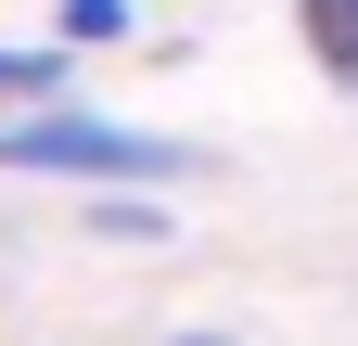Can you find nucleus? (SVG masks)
Segmentation results:
<instances>
[{"label": "nucleus", "mask_w": 358, "mask_h": 346, "mask_svg": "<svg viewBox=\"0 0 358 346\" xmlns=\"http://www.w3.org/2000/svg\"><path fill=\"white\" fill-rule=\"evenodd\" d=\"M0 167L13 180H179V141H154V128L128 116H90V103H52V116H0Z\"/></svg>", "instance_id": "nucleus-1"}, {"label": "nucleus", "mask_w": 358, "mask_h": 346, "mask_svg": "<svg viewBox=\"0 0 358 346\" xmlns=\"http://www.w3.org/2000/svg\"><path fill=\"white\" fill-rule=\"evenodd\" d=\"M52 103H77L64 52H13V39H0V116H52Z\"/></svg>", "instance_id": "nucleus-2"}, {"label": "nucleus", "mask_w": 358, "mask_h": 346, "mask_svg": "<svg viewBox=\"0 0 358 346\" xmlns=\"http://www.w3.org/2000/svg\"><path fill=\"white\" fill-rule=\"evenodd\" d=\"M294 26H307V52H320L333 90H358V0H294Z\"/></svg>", "instance_id": "nucleus-3"}, {"label": "nucleus", "mask_w": 358, "mask_h": 346, "mask_svg": "<svg viewBox=\"0 0 358 346\" xmlns=\"http://www.w3.org/2000/svg\"><path fill=\"white\" fill-rule=\"evenodd\" d=\"M52 26H64L52 52H103V39H128V0H64Z\"/></svg>", "instance_id": "nucleus-4"}, {"label": "nucleus", "mask_w": 358, "mask_h": 346, "mask_svg": "<svg viewBox=\"0 0 358 346\" xmlns=\"http://www.w3.org/2000/svg\"><path fill=\"white\" fill-rule=\"evenodd\" d=\"M90 231H103V244H154L166 205H154V193H103V205H90Z\"/></svg>", "instance_id": "nucleus-5"}, {"label": "nucleus", "mask_w": 358, "mask_h": 346, "mask_svg": "<svg viewBox=\"0 0 358 346\" xmlns=\"http://www.w3.org/2000/svg\"><path fill=\"white\" fill-rule=\"evenodd\" d=\"M179 346H217V333H179Z\"/></svg>", "instance_id": "nucleus-6"}]
</instances>
